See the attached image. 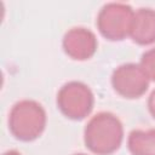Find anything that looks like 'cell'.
Masks as SVG:
<instances>
[{"label": "cell", "mask_w": 155, "mask_h": 155, "mask_svg": "<svg viewBox=\"0 0 155 155\" xmlns=\"http://www.w3.org/2000/svg\"><path fill=\"white\" fill-rule=\"evenodd\" d=\"M124 137L120 120L110 113H99L93 116L85 128V143L87 148L99 155L115 151Z\"/></svg>", "instance_id": "6da1fadb"}, {"label": "cell", "mask_w": 155, "mask_h": 155, "mask_svg": "<svg viewBox=\"0 0 155 155\" xmlns=\"http://www.w3.org/2000/svg\"><path fill=\"white\" fill-rule=\"evenodd\" d=\"M46 125V113L35 101H21L16 103L8 116L11 133L21 140H33L38 138Z\"/></svg>", "instance_id": "7a4b0ae2"}, {"label": "cell", "mask_w": 155, "mask_h": 155, "mask_svg": "<svg viewBox=\"0 0 155 155\" xmlns=\"http://www.w3.org/2000/svg\"><path fill=\"white\" fill-rule=\"evenodd\" d=\"M75 155H85V154H75Z\"/></svg>", "instance_id": "7c38bea8"}, {"label": "cell", "mask_w": 155, "mask_h": 155, "mask_svg": "<svg viewBox=\"0 0 155 155\" xmlns=\"http://www.w3.org/2000/svg\"><path fill=\"white\" fill-rule=\"evenodd\" d=\"M63 47L68 56L74 59H87L97 48V39L92 31L86 28H71L63 39Z\"/></svg>", "instance_id": "8992f818"}, {"label": "cell", "mask_w": 155, "mask_h": 155, "mask_svg": "<svg viewBox=\"0 0 155 155\" xmlns=\"http://www.w3.org/2000/svg\"><path fill=\"white\" fill-rule=\"evenodd\" d=\"M139 65L142 67L148 79L155 80V47L147 51L142 56V61Z\"/></svg>", "instance_id": "9c48e42d"}, {"label": "cell", "mask_w": 155, "mask_h": 155, "mask_svg": "<svg viewBox=\"0 0 155 155\" xmlns=\"http://www.w3.org/2000/svg\"><path fill=\"white\" fill-rule=\"evenodd\" d=\"M134 12L125 4H108L98 13L97 25L103 36L109 40H122L130 35Z\"/></svg>", "instance_id": "3957f363"}, {"label": "cell", "mask_w": 155, "mask_h": 155, "mask_svg": "<svg viewBox=\"0 0 155 155\" xmlns=\"http://www.w3.org/2000/svg\"><path fill=\"white\" fill-rule=\"evenodd\" d=\"M130 35L140 45L155 42V11L140 8L133 15Z\"/></svg>", "instance_id": "52a82bcc"}, {"label": "cell", "mask_w": 155, "mask_h": 155, "mask_svg": "<svg viewBox=\"0 0 155 155\" xmlns=\"http://www.w3.org/2000/svg\"><path fill=\"white\" fill-rule=\"evenodd\" d=\"M148 107H149V111L151 113V115L155 117V90L151 92L149 101H148Z\"/></svg>", "instance_id": "30bf717a"}, {"label": "cell", "mask_w": 155, "mask_h": 155, "mask_svg": "<svg viewBox=\"0 0 155 155\" xmlns=\"http://www.w3.org/2000/svg\"><path fill=\"white\" fill-rule=\"evenodd\" d=\"M111 84L119 94L127 98H137L147 91L149 79L140 65L128 63L120 65L113 73Z\"/></svg>", "instance_id": "5b68a950"}, {"label": "cell", "mask_w": 155, "mask_h": 155, "mask_svg": "<svg viewBox=\"0 0 155 155\" xmlns=\"http://www.w3.org/2000/svg\"><path fill=\"white\" fill-rule=\"evenodd\" d=\"M4 155H21V154H19V153H17V151H15V150H11V151L5 153Z\"/></svg>", "instance_id": "8fae6325"}, {"label": "cell", "mask_w": 155, "mask_h": 155, "mask_svg": "<svg viewBox=\"0 0 155 155\" xmlns=\"http://www.w3.org/2000/svg\"><path fill=\"white\" fill-rule=\"evenodd\" d=\"M57 104L65 116L74 120L84 119L93 107V94L85 84L71 81L59 90Z\"/></svg>", "instance_id": "277c9868"}, {"label": "cell", "mask_w": 155, "mask_h": 155, "mask_svg": "<svg viewBox=\"0 0 155 155\" xmlns=\"http://www.w3.org/2000/svg\"><path fill=\"white\" fill-rule=\"evenodd\" d=\"M127 144L133 155H155V130L132 131Z\"/></svg>", "instance_id": "ba28073f"}]
</instances>
